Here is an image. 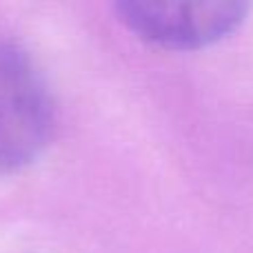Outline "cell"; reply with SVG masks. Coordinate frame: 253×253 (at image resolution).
<instances>
[{
    "instance_id": "6da1fadb",
    "label": "cell",
    "mask_w": 253,
    "mask_h": 253,
    "mask_svg": "<svg viewBox=\"0 0 253 253\" xmlns=\"http://www.w3.org/2000/svg\"><path fill=\"white\" fill-rule=\"evenodd\" d=\"M53 133V98L44 74L20 44L0 38V173L29 167Z\"/></svg>"
},
{
    "instance_id": "7a4b0ae2",
    "label": "cell",
    "mask_w": 253,
    "mask_h": 253,
    "mask_svg": "<svg viewBox=\"0 0 253 253\" xmlns=\"http://www.w3.org/2000/svg\"><path fill=\"white\" fill-rule=\"evenodd\" d=\"M249 2H118L116 13L138 38L165 49H200L236 31Z\"/></svg>"
}]
</instances>
